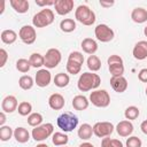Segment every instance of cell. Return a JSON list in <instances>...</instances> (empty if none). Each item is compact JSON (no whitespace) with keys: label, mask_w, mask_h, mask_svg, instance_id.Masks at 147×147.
Wrapping results in <instances>:
<instances>
[{"label":"cell","mask_w":147,"mask_h":147,"mask_svg":"<svg viewBox=\"0 0 147 147\" xmlns=\"http://www.w3.org/2000/svg\"><path fill=\"white\" fill-rule=\"evenodd\" d=\"M107 63H108L109 72L111 74L113 77L123 76V74H124V63H123V59L119 55H116V54L110 55L107 60Z\"/></svg>","instance_id":"7"},{"label":"cell","mask_w":147,"mask_h":147,"mask_svg":"<svg viewBox=\"0 0 147 147\" xmlns=\"http://www.w3.org/2000/svg\"><path fill=\"white\" fill-rule=\"evenodd\" d=\"M141 145H142V142H141L140 138L134 137V136L129 137L126 140V147H141Z\"/></svg>","instance_id":"39"},{"label":"cell","mask_w":147,"mask_h":147,"mask_svg":"<svg viewBox=\"0 0 147 147\" xmlns=\"http://www.w3.org/2000/svg\"><path fill=\"white\" fill-rule=\"evenodd\" d=\"M139 114H140V110H139V108L136 107V106H130V107H127V108L125 109V111H124V116H125V118H126L127 121H132V119L138 118Z\"/></svg>","instance_id":"34"},{"label":"cell","mask_w":147,"mask_h":147,"mask_svg":"<svg viewBox=\"0 0 147 147\" xmlns=\"http://www.w3.org/2000/svg\"><path fill=\"white\" fill-rule=\"evenodd\" d=\"M42 119H44V118H42V115H41V114H39V113H32V114H30V115L28 116V124H29L30 126L36 127V126L41 125Z\"/></svg>","instance_id":"33"},{"label":"cell","mask_w":147,"mask_h":147,"mask_svg":"<svg viewBox=\"0 0 147 147\" xmlns=\"http://www.w3.org/2000/svg\"><path fill=\"white\" fill-rule=\"evenodd\" d=\"M140 129H141V131H142L144 134H147V119H145V121L141 122V124H140Z\"/></svg>","instance_id":"44"},{"label":"cell","mask_w":147,"mask_h":147,"mask_svg":"<svg viewBox=\"0 0 147 147\" xmlns=\"http://www.w3.org/2000/svg\"><path fill=\"white\" fill-rule=\"evenodd\" d=\"M54 2L55 1H39V0H36V5L37 6H54Z\"/></svg>","instance_id":"42"},{"label":"cell","mask_w":147,"mask_h":147,"mask_svg":"<svg viewBox=\"0 0 147 147\" xmlns=\"http://www.w3.org/2000/svg\"><path fill=\"white\" fill-rule=\"evenodd\" d=\"M13 9L18 14H24L29 10V1L28 0H10L9 1Z\"/></svg>","instance_id":"24"},{"label":"cell","mask_w":147,"mask_h":147,"mask_svg":"<svg viewBox=\"0 0 147 147\" xmlns=\"http://www.w3.org/2000/svg\"><path fill=\"white\" fill-rule=\"evenodd\" d=\"M52 80V75L47 69H39L34 77V83L39 87H46Z\"/></svg>","instance_id":"13"},{"label":"cell","mask_w":147,"mask_h":147,"mask_svg":"<svg viewBox=\"0 0 147 147\" xmlns=\"http://www.w3.org/2000/svg\"><path fill=\"white\" fill-rule=\"evenodd\" d=\"M114 129L115 127L110 122H96L93 125V134L98 138H106L114 132Z\"/></svg>","instance_id":"11"},{"label":"cell","mask_w":147,"mask_h":147,"mask_svg":"<svg viewBox=\"0 0 147 147\" xmlns=\"http://www.w3.org/2000/svg\"><path fill=\"white\" fill-rule=\"evenodd\" d=\"M78 125V117L70 111L62 113L57 117V126L64 132H71Z\"/></svg>","instance_id":"2"},{"label":"cell","mask_w":147,"mask_h":147,"mask_svg":"<svg viewBox=\"0 0 147 147\" xmlns=\"http://www.w3.org/2000/svg\"><path fill=\"white\" fill-rule=\"evenodd\" d=\"M14 138L16 139L17 142L20 144H25L29 141L30 139V133L29 131L25 129V127H22V126H18L14 130Z\"/></svg>","instance_id":"23"},{"label":"cell","mask_w":147,"mask_h":147,"mask_svg":"<svg viewBox=\"0 0 147 147\" xmlns=\"http://www.w3.org/2000/svg\"><path fill=\"white\" fill-rule=\"evenodd\" d=\"M53 22H54V13L49 8L41 9L32 18V24L36 28H45L51 25Z\"/></svg>","instance_id":"3"},{"label":"cell","mask_w":147,"mask_h":147,"mask_svg":"<svg viewBox=\"0 0 147 147\" xmlns=\"http://www.w3.org/2000/svg\"><path fill=\"white\" fill-rule=\"evenodd\" d=\"M69 141V137L65 134V133H62V132H55L53 134V138H52V142L55 145V146H64L67 145Z\"/></svg>","instance_id":"31"},{"label":"cell","mask_w":147,"mask_h":147,"mask_svg":"<svg viewBox=\"0 0 147 147\" xmlns=\"http://www.w3.org/2000/svg\"><path fill=\"white\" fill-rule=\"evenodd\" d=\"M0 38H1V41H2L3 44L10 45V44H14V42L16 41V39H17V33H16L14 30H11V29H7V30H3V31L1 32Z\"/></svg>","instance_id":"26"},{"label":"cell","mask_w":147,"mask_h":147,"mask_svg":"<svg viewBox=\"0 0 147 147\" xmlns=\"http://www.w3.org/2000/svg\"><path fill=\"white\" fill-rule=\"evenodd\" d=\"M36 147H48L46 144H39V145H37Z\"/></svg>","instance_id":"48"},{"label":"cell","mask_w":147,"mask_h":147,"mask_svg":"<svg viewBox=\"0 0 147 147\" xmlns=\"http://www.w3.org/2000/svg\"><path fill=\"white\" fill-rule=\"evenodd\" d=\"M132 54H133V57L139 61L147 59V41L146 40L138 41L133 47Z\"/></svg>","instance_id":"16"},{"label":"cell","mask_w":147,"mask_h":147,"mask_svg":"<svg viewBox=\"0 0 147 147\" xmlns=\"http://www.w3.org/2000/svg\"><path fill=\"white\" fill-rule=\"evenodd\" d=\"M101 147H123V142L118 139H111L109 137H106L101 140Z\"/></svg>","instance_id":"37"},{"label":"cell","mask_w":147,"mask_h":147,"mask_svg":"<svg viewBox=\"0 0 147 147\" xmlns=\"http://www.w3.org/2000/svg\"><path fill=\"white\" fill-rule=\"evenodd\" d=\"M33 84H34L33 78H32L31 76H29V75H24V76L20 77V79H18V85H20V87H21L22 90H25V91L31 90L32 86H33Z\"/></svg>","instance_id":"32"},{"label":"cell","mask_w":147,"mask_h":147,"mask_svg":"<svg viewBox=\"0 0 147 147\" xmlns=\"http://www.w3.org/2000/svg\"><path fill=\"white\" fill-rule=\"evenodd\" d=\"M18 107V101L16 99V96L14 95H7L3 98L2 102H1V109L3 113L10 114L14 113Z\"/></svg>","instance_id":"15"},{"label":"cell","mask_w":147,"mask_h":147,"mask_svg":"<svg viewBox=\"0 0 147 147\" xmlns=\"http://www.w3.org/2000/svg\"><path fill=\"white\" fill-rule=\"evenodd\" d=\"M90 102L98 108H106L110 103V95L106 90H95L90 94Z\"/></svg>","instance_id":"6"},{"label":"cell","mask_w":147,"mask_h":147,"mask_svg":"<svg viewBox=\"0 0 147 147\" xmlns=\"http://www.w3.org/2000/svg\"><path fill=\"white\" fill-rule=\"evenodd\" d=\"M31 68V64H30V61L26 60V59H18L16 61V69L20 71V72H28Z\"/></svg>","instance_id":"38"},{"label":"cell","mask_w":147,"mask_h":147,"mask_svg":"<svg viewBox=\"0 0 147 147\" xmlns=\"http://www.w3.org/2000/svg\"><path fill=\"white\" fill-rule=\"evenodd\" d=\"M44 57H45V67L47 69L56 68L62 60L61 52L57 48H49L44 55Z\"/></svg>","instance_id":"10"},{"label":"cell","mask_w":147,"mask_h":147,"mask_svg":"<svg viewBox=\"0 0 147 147\" xmlns=\"http://www.w3.org/2000/svg\"><path fill=\"white\" fill-rule=\"evenodd\" d=\"M13 136H14V131L10 126H7V125L0 126V140L1 141H8Z\"/></svg>","instance_id":"35"},{"label":"cell","mask_w":147,"mask_h":147,"mask_svg":"<svg viewBox=\"0 0 147 147\" xmlns=\"http://www.w3.org/2000/svg\"><path fill=\"white\" fill-rule=\"evenodd\" d=\"M5 10V1H1V9H0V14H2Z\"/></svg>","instance_id":"47"},{"label":"cell","mask_w":147,"mask_h":147,"mask_svg":"<svg viewBox=\"0 0 147 147\" xmlns=\"http://www.w3.org/2000/svg\"><path fill=\"white\" fill-rule=\"evenodd\" d=\"M131 18L134 23L141 24L147 21V10L142 7H137L131 13Z\"/></svg>","instance_id":"20"},{"label":"cell","mask_w":147,"mask_h":147,"mask_svg":"<svg viewBox=\"0 0 147 147\" xmlns=\"http://www.w3.org/2000/svg\"><path fill=\"white\" fill-rule=\"evenodd\" d=\"M110 85L113 90L117 93H123L127 88V80L123 76H117V77H111L110 78Z\"/></svg>","instance_id":"17"},{"label":"cell","mask_w":147,"mask_h":147,"mask_svg":"<svg viewBox=\"0 0 147 147\" xmlns=\"http://www.w3.org/2000/svg\"><path fill=\"white\" fill-rule=\"evenodd\" d=\"M53 131H54L53 124L52 123H45V124H41L39 126H36L32 130L31 136L36 141H42V140L47 139L51 134H53Z\"/></svg>","instance_id":"8"},{"label":"cell","mask_w":147,"mask_h":147,"mask_svg":"<svg viewBox=\"0 0 147 147\" xmlns=\"http://www.w3.org/2000/svg\"><path fill=\"white\" fill-rule=\"evenodd\" d=\"M5 122H6V113L1 111L0 113V126H3Z\"/></svg>","instance_id":"45"},{"label":"cell","mask_w":147,"mask_h":147,"mask_svg":"<svg viewBox=\"0 0 147 147\" xmlns=\"http://www.w3.org/2000/svg\"><path fill=\"white\" fill-rule=\"evenodd\" d=\"M31 110H32V105L28 101H22L18 107H17V111L21 116H28L31 114Z\"/></svg>","instance_id":"36"},{"label":"cell","mask_w":147,"mask_h":147,"mask_svg":"<svg viewBox=\"0 0 147 147\" xmlns=\"http://www.w3.org/2000/svg\"><path fill=\"white\" fill-rule=\"evenodd\" d=\"M18 37L20 39L26 44V45H32L36 39H37V33H36V30L33 26L31 25H23L20 31H18Z\"/></svg>","instance_id":"12"},{"label":"cell","mask_w":147,"mask_h":147,"mask_svg":"<svg viewBox=\"0 0 147 147\" xmlns=\"http://www.w3.org/2000/svg\"><path fill=\"white\" fill-rule=\"evenodd\" d=\"M29 61H30L31 67H33V68H40V67L45 65V57L39 53H32L30 55Z\"/></svg>","instance_id":"30"},{"label":"cell","mask_w":147,"mask_h":147,"mask_svg":"<svg viewBox=\"0 0 147 147\" xmlns=\"http://www.w3.org/2000/svg\"><path fill=\"white\" fill-rule=\"evenodd\" d=\"M146 95H147V87H146Z\"/></svg>","instance_id":"50"},{"label":"cell","mask_w":147,"mask_h":147,"mask_svg":"<svg viewBox=\"0 0 147 147\" xmlns=\"http://www.w3.org/2000/svg\"><path fill=\"white\" fill-rule=\"evenodd\" d=\"M77 134L82 140H88L93 134V126H91L88 123H84L79 126Z\"/></svg>","instance_id":"25"},{"label":"cell","mask_w":147,"mask_h":147,"mask_svg":"<svg viewBox=\"0 0 147 147\" xmlns=\"http://www.w3.org/2000/svg\"><path fill=\"white\" fill-rule=\"evenodd\" d=\"M80 47L83 48V51L86 54L93 55L98 51V42L92 38H85V39H83V41L80 44Z\"/></svg>","instance_id":"21"},{"label":"cell","mask_w":147,"mask_h":147,"mask_svg":"<svg viewBox=\"0 0 147 147\" xmlns=\"http://www.w3.org/2000/svg\"><path fill=\"white\" fill-rule=\"evenodd\" d=\"M116 132L118 133V136L121 137H129L132 134L133 132V124L127 121V119H124V121H121L117 125H116Z\"/></svg>","instance_id":"19"},{"label":"cell","mask_w":147,"mask_h":147,"mask_svg":"<svg viewBox=\"0 0 147 147\" xmlns=\"http://www.w3.org/2000/svg\"><path fill=\"white\" fill-rule=\"evenodd\" d=\"M74 0H55L54 8L59 15H67L74 9Z\"/></svg>","instance_id":"14"},{"label":"cell","mask_w":147,"mask_h":147,"mask_svg":"<svg viewBox=\"0 0 147 147\" xmlns=\"http://www.w3.org/2000/svg\"><path fill=\"white\" fill-rule=\"evenodd\" d=\"M65 105L64 98L60 93H53L48 98V106L54 110H61Z\"/></svg>","instance_id":"18"},{"label":"cell","mask_w":147,"mask_h":147,"mask_svg":"<svg viewBox=\"0 0 147 147\" xmlns=\"http://www.w3.org/2000/svg\"><path fill=\"white\" fill-rule=\"evenodd\" d=\"M79 147H94V145H92L91 142H83V144H80L79 145Z\"/></svg>","instance_id":"46"},{"label":"cell","mask_w":147,"mask_h":147,"mask_svg":"<svg viewBox=\"0 0 147 147\" xmlns=\"http://www.w3.org/2000/svg\"><path fill=\"white\" fill-rule=\"evenodd\" d=\"M83 63H84V55L77 51L71 52L67 61V71L75 76L80 72Z\"/></svg>","instance_id":"5"},{"label":"cell","mask_w":147,"mask_h":147,"mask_svg":"<svg viewBox=\"0 0 147 147\" xmlns=\"http://www.w3.org/2000/svg\"><path fill=\"white\" fill-rule=\"evenodd\" d=\"M70 82V78H69V75L68 74H64V72H59L55 75L54 77V84L57 86V87H65Z\"/></svg>","instance_id":"28"},{"label":"cell","mask_w":147,"mask_h":147,"mask_svg":"<svg viewBox=\"0 0 147 147\" xmlns=\"http://www.w3.org/2000/svg\"><path fill=\"white\" fill-rule=\"evenodd\" d=\"M86 64H87V68L92 72H95V71L100 70V68H101V61L96 55H90L86 61Z\"/></svg>","instance_id":"27"},{"label":"cell","mask_w":147,"mask_h":147,"mask_svg":"<svg viewBox=\"0 0 147 147\" xmlns=\"http://www.w3.org/2000/svg\"><path fill=\"white\" fill-rule=\"evenodd\" d=\"M115 2L114 1H103V0H100V6L101 7H105V8H109L114 5Z\"/></svg>","instance_id":"43"},{"label":"cell","mask_w":147,"mask_h":147,"mask_svg":"<svg viewBox=\"0 0 147 147\" xmlns=\"http://www.w3.org/2000/svg\"><path fill=\"white\" fill-rule=\"evenodd\" d=\"M101 83V78L98 74L94 72H83L77 82V87L82 92H88L91 90H95L99 87Z\"/></svg>","instance_id":"1"},{"label":"cell","mask_w":147,"mask_h":147,"mask_svg":"<svg viewBox=\"0 0 147 147\" xmlns=\"http://www.w3.org/2000/svg\"><path fill=\"white\" fill-rule=\"evenodd\" d=\"M138 78H139L140 82H142V83H147V68H144V69H141V70L139 71V74H138Z\"/></svg>","instance_id":"41"},{"label":"cell","mask_w":147,"mask_h":147,"mask_svg":"<svg viewBox=\"0 0 147 147\" xmlns=\"http://www.w3.org/2000/svg\"><path fill=\"white\" fill-rule=\"evenodd\" d=\"M144 33H145V36L147 37V26H145V29H144Z\"/></svg>","instance_id":"49"},{"label":"cell","mask_w":147,"mask_h":147,"mask_svg":"<svg viewBox=\"0 0 147 147\" xmlns=\"http://www.w3.org/2000/svg\"><path fill=\"white\" fill-rule=\"evenodd\" d=\"M94 34L96 39L101 42H109L115 37L113 29L109 28L107 24H98L94 29Z\"/></svg>","instance_id":"9"},{"label":"cell","mask_w":147,"mask_h":147,"mask_svg":"<svg viewBox=\"0 0 147 147\" xmlns=\"http://www.w3.org/2000/svg\"><path fill=\"white\" fill-rule=\"evenodd\" d=\"M88 105H90V101L85 95H80L79 94V95H76L72 99V107L76 110H79V111L85 110V109H87Z\"/></svg>","instance_id":"22"},{"label":"cell","mask_w":147,"mask_h":147,"mask_svg":"<svg viewBox=\"0 0 147 147\" xmlns=\"http://www.w3.org/2000/svg\"><path fill=\"white\" fill-rule=\"evenodd\" d=\"M0 57H1V61H0V67H5L6 62H7V59H8V53L5 48H1L0 49Z\"/></svg>","instance_id":"40"},{"label":"cell","mask_w":147,"mask_h":147,"mask_svg":"<svg viewBox=\"0 0 147 147\" xmlns=\"http://www.w3.org/2000/svg\"><path fill=\"white\" fill-rule=\"evenodd\" d=\"M60 29L67 33L72 32L76 29V22L72 18H64L60 22Z\"/></svg>","instance_id":"29"},{"label":"cell","mask_w":147,"mask_h":147,"mask_svg":"<svg viewBox=\"0 0 147 147\" xmlns=\"http://www.w3.org/2000/svg\"><path fill=\"white\" fill-rule=\"evenodd\" d=\"M75 18L84 25H92L95 22V14L86 5H80L75 10Z\"/></svg>","instance_id":"4"}]
</instances>
